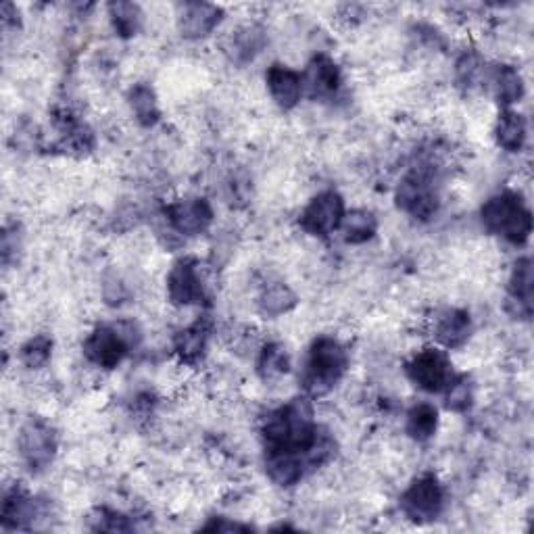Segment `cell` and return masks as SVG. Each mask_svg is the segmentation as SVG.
Wrapping results in <instances>:
<instances>
[{
  "instance_id": "6da1fadb",
  "label": "cell",
  "mask_w": 534,
  "mask_h": 534,
  "mask_svg": "<svg viewBox=\"0 0 534 534\" xmlns=\"http://www.w3.org/2000/svg\"><path fill=\"white\" fill-rule=\"evenodd\" d=\"M265 472L278 487H293L334 455V441L313 418L307 397H297L267 414L263 422Z\"/></svg>"
},
{
  "instance_id": "7a4b0ae2",
  "label": "cell",
  "mask_w": 534,
  "mask_h": 534,
  "mask_svg": "<svg viewBox=\"0 0 534 534\" xmlns=\"http://www.w3.org/2000/svg\"><path fill=\"white\" fill-rule=\"evenodd\" d=\"M349 368V353L341 341L332 336L315 338L309 347L305 370L301 376L305 393L311 397H320L330 393L341 382Z\"/></svg>"
},
{
  "instance_id": "3957f363",
  "label": "cell",
  "mask_w": 534,
  "mask_h": 534,
  "mask_svg": "<svg viewBox=\"0 0 534 534\" xmlns=\"http://www.w3.org/2000/svg\"><path fill=\"white\" fill-rule=\"evenodd\" d=\"M482 226L491 234L524 247L532 234V213L516 192H499L480 209Z\"/></svg>"
},
{
  "instance_id": "277c9868",
  "label": "cell",
  "mask_w": 534,
  "mask_h": 534,
  "mask_svg": "<svg viewBox=\"0 0 534 534\" xmlns=\"http://www.w3.org/2000/svg\"><path fill=\"white\" fill-rule=\"evenodd\" d=\"M134 326H99L84 341V355L96 368L115 370L126 359L140 336H132Z\"/></svg>"
},
{
  "instance_id": "5b68a950",
  "label": "cell",
  "mask_w": 534,
  "mask_h": 534,
  "mask_svg": "<svg viewBox=\"0 0 534 534\" xmlns=\"http://www.w3.org/2000/svg\"><path fill=\"white\" fill-rule=\"evenodd\" d=\"M397 207L407 213L409 217L420 222H428L430 217L436 215L441 205L439 186L434 182V176L426 169H416V172L407 174L395 192Z\"/></svg>"
},
{
  "instance_id": "8992f818",
  "label": "cell",
  "mask_w": 534,
  "mask_h": 534,
  "mask_svg": "<svg viewBox=\"0 0 534 534\" xmlns=\"http://www.w3.org/2000/svg\"><path fill=\"white\" fill-rule=\"evenodd\" d=\"M57 447H59L57 432L46 420L32 418L23 424L17 439V449L21 461L32 474H40L46 468H51L57 455Z\"/></svg>"
},
{
  "instance_id": "52a82bcc",
  "label": "cell",
  "mask_w": 534,
  "mask_h": 534,
  "mask_svg": "<svg viewBox=\"0 0 534 534\" xmlns=\"http://www.w3.org/2000/svg\"><path fill=\"white\" fill-rule=\"evenodd\" d=\"M445 507L443 484L434 474H422L401 495V512L416 524L434 522Z\"/></svg>"
},
{
  "instance_id": "ba28073f",
  "label": "cell",
  "mask_w": 534,
  "mask_h": 534,
  "mask_svg": "<svg viewBox=\"0 0 534 534\" xmlns=\"http://www.w3.org/2000/svg\"><path fill=\"white\" fill-rule=\"evenodd\" d=\"M407 378L426 393H443L451 382L453 366L447 351L443 349H424L409 359L405 366Z\"/></svg>"
},
{
  "instance_id": "9c48e42d",
  "label": "cell",
  "mask_w": 534,
  "mask_h": 534,
  "mask_svg": "<svg viewBox=\"0 0 534 534\" xmlns=\"http://www.w3.org/2000/svg\"><path fill=\"white\" fill-rule=\"evenodd\" d=\"M345 213L347 209L341 194L334 190H326L320 192L318 197H313L311 203L303 209L299 224L309 236L326 238L336 230H341Z\"/></svg>"
},
{
  "instance_id": "30bf717a",
  "label": "cell",
  "mask_w": 534,
  "mask_h": 534,
  "mask_svg": "<svg viewBox=\"0 0 534 534\" xmlns=\"http://www.w3.org/2000/svg\"><path fill=\"white\" fill-rule=\"evenodd\" d=\"M167 297L178 307L201 305L207 299L205 284L194 259H180L167 274Z\"/></svg>"
},
{
  "instance_id": "8fae6325",
  "label": "cell",
  "mask_w": 534,
  "mask_h": 534,
  "mask_svg": "<svg viewBox=\"0 0 534 534\" xmlns=\"http://www.w3.org/2000/svg\"><path fill=\"white\" fill-rule=\"evenodd\" d=\"M167 222L174 226L178 234L199 236L207 232L213 222V209L205 199H180L165 209Z\"/></svg>"
},
{
  "instance_id": "7c38bea8",
  "label": "cell",
  "mask_w": 534,
  "mask_h": 534,
  "mask_svg": "<svg viewBox=\"0 0 534 534\" xmlns=\"http://www.w3.org/2000/svg\"><path fill=\"white\" fill-rule=\"evenodd\" d=\"M303 78V90L311 96V99H332V96L341 90L343 84V76H341V69L334 63V59H330L328 55H315Z\"/></svg>"
},
{
  "instance_id": "4fadbf2b",
  "label": "cell",
  "mask_w": 534,
  "mask_h": 534,
  "mask_svg": "<svg viewBox=\"0 0 534 534\" xmlns=\"http://www.w3.org/2000/svg\"><path fill=\"white\" fill-rule=\"evenodd\" d=\"M265 84L272 94L274 103L284 111L295 109L301 101V96L305 94L303 78L299 71L290 69L282 63H274L270 69L265 71Z\"/></svg>"
},
{
  "instance_id": "5bb4252c",
  "label": "cell",
  "mask_w": 534,
  "mask_h": 534,
  "mask_svg": "<svg viewBox=\"0 0 534 534\" xmlns=\"http://www.w3.org/2000/svg\"><path fill=\"white\" fill-rule=\"evenodd\" d=\"M224 11L209 3H184L178 13V28L184 38L199 40L220 26Z\"/></svg>"
},
{
  "instance_id": "9a60e30c",
  "label": "cell",
  "mask_w": 534,
  "mask_h": 534,
  "mask_svg": "<svg viewBox=\"0 0 534 534\" xmlns=\"http://www.w3.org/2000/svg\"><path fill=\"white\" fill-rule=\"evenodd\" d=\"M472 336V318L464 309H447L434 322V338L443 349H461Z\"/></svg>"
},
{
  "instance_id": "2e32d148",
  "label": "cell",
  "mask_w": 534,
  "mask_h": 534,
  "mask_svg": "<svg viewBox=\"0 0 534 534\" xmlns=\"http://www.w3.org/2000/svg\"><path fill=\"white\" fill-rule=\"evenodd\" d=\"M532 297H534L532 259L522 257L514 265L512 278H509V297H507V301H509L507 305L514 307V315L518 320H530Z\"/></svg>"
},
{
  "instance_id": "e0dca14e",
  "label": "cell",
  "mask_w": 534,
  "mask_h": 534,
  "mask_svg": "<svg viewBox=\"0 0 534 534\" xmlns=\"http://www.w3.org/2000/svg\"><path fill=\"white\" fill-rule=\"evenodd\" d=\"M36 516H38L36 501L26 489L15 487L5 495L3 509H0V518H3L5 530L30 528Z\"/></svg>"
},
{
  "instance_id": "ac0fdd59",
  "label": "cell",
  "mask_w": 534,
  "mask_h": 534,
  "mask_svg": "<svg viewBox=\"0 0 534 534\" xmlns=\"http://www.w3.org/2000/svg\"><path fill=\"white\" fill-rule=\"evenodd\" d=\"M209 332H211V322L207 318H201L192 326L180 330L174 338V353L178 355V359L186 363V366L199 363L207 351Z\"/></svg>"
},
{
  "instance_id": "d6986e66",
  "label": "cell",
  "mask_w": 534,
  "mask_h": 534,
  "mask_svg": "<svg viewBox=\"0 0 534 534\" xmlns=\"http://www.w3.org/2000/svg\"><path fill=\"white\" fill-rule=\"evenodd\" d=\"M495 140L503 151L520 153L526 144V119L514 109H505L495 124Z\"/></svg>"
},
{
  "instance_id": "ffe728a7",
  "label": "cell",
  "mask_w": 534,
  "mask_h": 534,
  "mask_svg": "<svg viewBox=\"0 0 534 534\" xmlns=\"http://www.w3.org/2000/svg\"><path fill=\"white\" fill-rule=\"evenodd\" d=\"M407 434L418 443L430 441L439 430V409L432 403H418L407 414Z\"/></svg>"
},
{
  "instance_id": "44dd1931",
  "label": "cell",
  "mask_w": 534,
  "mask_h": 534,
  "mask_svg": "<svg viewBox=\"0 0 534 534\" xmlns=\"http://www.w3.org/2000/svg\"><path fill=\"white\" fill-rule=\"evenodd\" d=\"M341 232H343L345 242H349V245H363V242H368L376 236L378 220L372 211H366V209L347 211L343 217Z\"/></svg>"
},
{
  "instance_id": "7402d4cb",
  "label": "cell",
  "mask_w": 534,
  "mask_h": 534,
  "mask_svg": "<svg viewBox=\"0 0 534 534\" xmlns=\"http://www.w3.org/2000/svg\"><path fill=\"white\" fill-rule=\"evenodd\" d=\"M493 86H495V96L497 101L509 109L512 105L520 103L524 96V80L522 74L512 67V65H499L495 76H493Z\"/></svg>"
},
{
  "instance_id": "603a6c76",
  "label": "cell",
  "mask_w": 534,
  "mask_h": 534,
  "mask_svg": "<svg viewBox=\"0 0 534 534\" xmlns=\"http://www.w3.org/2000/svg\"><path fill=\"white\" fill-rule=\"evenodd\" d=\"M130 107L134 117L138 119V124H142L144 128H151L155 126L161 111H159V103H157V94L149 84H136L130 90Z\"/></svg>"
},
{
  "instance_id": "cb8c5ba5",
  "label": "cell",
  "mask_w": 534,
  "mask_h": 534,
  "mask_svg": "<svg viewBox=\"0 0 534 534\" xmlns=\"http://www.w3.org/2000/svg\"><path fill=\"white\" fill-rule=\"evenodd\" d=\"M290 370V357L286 349L278 343H267L257 359V372L265 382L278 380Z\"/></svg>"
},
{
  "instance_id": "d4e9b609",
  "label": "cell",
  "mask_w": 534,
  "mask_h": 534,
  "mask_svg": "<svg viewBox=\"0 0 534 534\" xmlns=\"http://www.w3.org/2000/svg\"><path fill=\"white\" fill-rule=\"evenodd\" d=\"M297 305V295L286 284L276 282L272 286H265L259 295V311L270 318H278L282 313H288Z\"/></svg>"
},
{
  "instance_id": "484cf974",
  "label": "cell",
  "mask_w": 534,
  "mask_h": 534,
  "mask_svg": "<svg viewBox=\"0 0 534 534\" xmlns=\"http://www.w3.org/2000/svg\"><path fill=\"white\" fill-rule=\"evenodd\" d=\"M109 19L111 26L121 38H132L138 34L140 23H142V11L134 3H126V0H117L109 7Z\"/></svg>"
},
{
  "instance_id": "4316f807",
  "label": "cell",
  "mask_w": 534,
  "mask_h": 534,
  "mask_svg": "<svg viewBox=\"0 0 534 534\" xmlns=\"http://www.w3.org/2000/svg\"><path fill=\"white\" fill-rule=\"evenodd\" d=\"M53 357V338L46 334L32 336L30 341L21 347L19 359L28 370H42Z\"/></svg>"
},
{
  "instance_id": "83f0119b",
  "label": "cell",
  "mask_w": 534,
  "mask_h": 534,
  "mask_svg": "<svg viewBox=\"0 0 534 534\" xmlns=\"http://www.w3.org/2000/svg\"><path fill=\"white\" fill-rule=\"evenodd\" d=\"M263 44H265V36L259 28H245V30L236 32L230 51L236 61L247 63V61H253L255 55L261 53Z\"/></svg>"
},
{
  "instance_id": "f1b7e54d",
  "label": "cell",
  "mask_w": 534,
  "mask_h": 534,
  "mask_svg": "<svg viewBox=\"0 0 534 534\" xmlns=\"http://www.w3.org/2000/svg\"><path fill=\"white\" fill-rule=\"evenodd\" d=\"M445 405L449 411L461 414V411H468L472 401H474V391L468 376H453L451 382L445 386Z\"/></svg>"
},
{
  "instance_id": "f546056e",
  "label": "cell",
  "mask_w": 534,
  "mask_h": 534,
  "mask_svg": "<svg viewBox=\"0 0 534 534\" xmlns=\"http://www.w3.org/2000/svg\"><path fill=\"white\" fill-rule=\"evenodd\" d=\"M90 520H92V530L101 532H130L134 528L126 516H121L107 507L96 509V514Z\"/></svg>"
},
{
  "instance_id": "4dcf8cb0",
  "label": "cell",
  "mask_w": 534,
  "mask_h": 534,
  "mask_svg": "<svg viewBox=\"0 0 534 534\" xmlns=\"http://www.w3.org/2000/svg\"><path fill=\"white\" fill-rule=\"evenodd\" d=\"M482 61L478 55L470 53V55H464L459 59L457 63V80L461 86H468V88H474L478 86L480 78H482Z\"/></svg>"
},
{
  "instance_id": "1f68e13d",
  "label": "cell",
  "mask_w": 534,
  "mask_h": 534,
  "mask_svg": "<svg viewBox=\"0 0 534 534\" xmlns=\"http://www.w3.org/2000/svg\"><path fill=\"white\" fill-rule=\"evenodd\" d=\"M203 530H217V532H222V530H226V532H234V530H249V526H242V524H236V522H226L224 518H220V520H211Z\"/></svg>"
}]
</instances>
